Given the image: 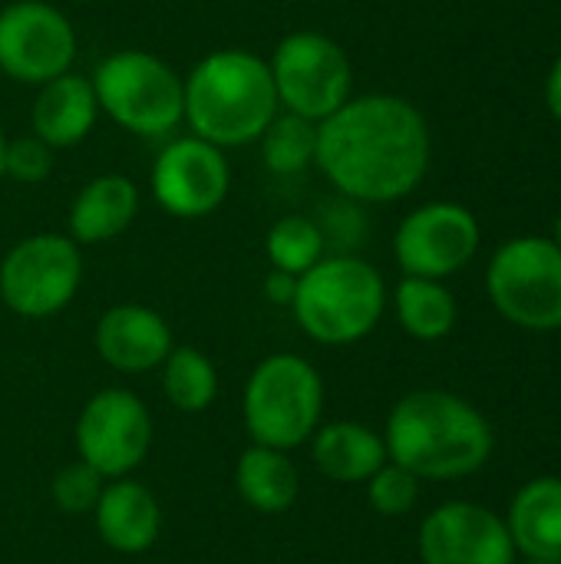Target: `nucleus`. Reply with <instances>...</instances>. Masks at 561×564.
Here are the masks:
<instances>
[{"label":"nucleus","mask_w":561,"mask_h":564,"mask_svg":"<svg viewBox=\"0 0 561 564\" xmlns=\"http://www.w3.org/2000/svg\"><path fill=\"white\" fill-rule=\"evenodd\" d=\"M433 139L423 112L397 93L350 96L317 122L314 165L337 195L360 205L407 198L430 172Z\"/></svg>","instance_id":"f257e3e1"},{"label":"nucleus","mask_w":561,"mask_h":564,"mask_svg":"<svg viewBox=\"0 0 561 564\" xmlns=\"http://www.w3.org/2000/svg\"><path fill=\"white\" fill-rule=\"evenodd\" d=\"M387 459L410 469L420 482H456L476 476L496 453L486 413L450 390H410L384 426Z\"/></svg>","instance_id":"f03ea898"},{"label":"nucleus","mask_w":561,"mask_h":564,"mask_svg":"<svg viewBox=\"0 0 561 564\" xmlns=\"http://www.w3.org/2000/svg\"><path fill=\"white\" fill-rule=\"evenodd\" d=\"M185 79L188 132L218 145L238 149L261 139L281 112L268 56L241 46L205 53Z\"/></svg>","instance_id":"7ed1b4c3"},{"label":"nucleus","mask_w":561,"mask_h":564,"mask_svg":"<svg viewBox=\"0 0 561 564\" xmlns=\"http://www.w3.org/2000/svg\"><path fill=\"white\" fill-rule=\"evenodd\" d=\"M291 311L314 344L350 347L377 330L387 311V281L357 254H324L298 278Z\"/></svg>","instance_id":"20e7f679"},{"label":"nucleus","mask_w":561,"mask_h":564,"mask_svg":"<svg viewBox=\"0 0 561 564\" xmlns=\"http://www.w3.org/2000/svg\"><path fill=\"white\" fill-rule=\"evenodd\" d=\"M99 112L142 139H165L185 119V79L149 50H116L93 69Z\"/></svg>","instance_id":"39448f33"},{"label":"nucleus","mask_w":561,"mask_h":564,"mask_svg":"<svg viewBox=\"0 0 561 564\" xmlns=\"http://www.w3.org/2000/svg\"><path fill=\"white\" fill-rule=\"evenodd\" d=\"M324 413V380L317 367L298 354H271L265 357L241 397L245 430L258 446L271 449H298L304 446Z\"/></svg>","instance_id":"423d86ee"},{"label":"nucleus","mask_w":561,"mask_h":564,"mask_svg":"<svg viewBox=\"0 0 561 564\" xmlns=\"http://www.w3.org/2000/svg\"><path fill=\"white\" fill-rule=\"evenodd\" d=\"M486 294L499 317L519 330H561V245L542 235L499 245L486 268Z\"/></svg>","instance_id":"0eeeda50"},{"label":"nucleus","mask_w":561,"mask_h":564,"mask_svg":"<svg viewBox=\"0 0 561 564\" xmlns=\"http://www.w3.org/2000/svg\"><path fill=\"white\" fill-rule=\"evenodd\" d=\"M278 106L324 122L354 96V66L337 40L317 30H294L268 56Z\"/></svg>","instance_id":"6e6552de"},{"label":"nucleus","mask_w":561,"mask_h":564,"mask_svg":"<svg viewBox=\"0 0 561 564\" xmlns=\"http://www.w3.org/2000/svg\"><path fill=\"white\" fill-rule=\"evenodd\" d=\"M83 284V248L60 231L20 238L0 261V301L26 321L66 311Z\"/></svg>","instance_id":"1a4fd4ad"},{"label":"nucleus","mask_w":561,"mask_h":564,"mask_svg":"<svg viewBox=\"0 0 561 564\" xmlns=\"http://www.w3.org/2000/svg\"><path fill=\"white\" fill-rule=\"evenodd\" d=\"M79 40L73 20L50 0H10L0 7V73L43 86L73 69Z\"/></svg>","instance_id":"9d476101"},{"label":"nucleus","mask_w":561,"mask_h":564,"mask_svg":"<svg viewBox=\"0 0 561 564\" xmlns=\"http://www.w3.org/2000/svg\"><path fill=\"white\" fill-rule=\"evenodd\" d=\"M231 188V165L225 159V149L198 139V135H179L169 139L149 172V192L155 205L182 221L208 218L222 208Z\"/></svg>","instance_id":"9b49d317"},{"label":"nucleus","mask_w":561,"mask_h":564,"mask_svg":"<svg viewBox=\"0 0 561 564\" xmlns=\"http://www.w3.org/2000/svg\"><path fill=\"white\" fill-rule=\"evenodd\" d=\"M479 241V221L466 205L427 202L400 221L393 235V258L410 278L446 281L476 258Z\"/></svg>","instance_id":"f8f14e48"},{"label":"nucleus","mask_w":561,"mask_h":564,"mask_svg":"<svg viewBox=\"0 0 561 564\" xmlns=\"http://www.w3.org/2000/svg\"><path fill=\"white\" fill-rule=\"evenodd\" d=\"M152 446V416L145 403L122 387L89 397L76 420V453L103 479H122L139 469Z\"/></svg>","instance_id":"ddd939ff"},{"label":"nucleus","mask_w":561,"mask_h":564,"mask_svg":"<svg viewBox=\"0 0 561 564\" xmlns=\"http://www.w3.org/2000/svg\"><path fill=\"white\" fill-rule=\"evenodd\" d=\"M417 549L423 564H513L519 558L506 519L466 499L436 506L420 522Z\"/></svg>","instance_id":"4468645a"},{"label":"nucleus","mask_w":561,"mask_h":564,"mask_svg":"<svg viewBox=\"0 0 561 564\" xmlns=\"http://www.w3.org/2000/svg\"><path fill=\"white\" fill-rule=\"evenodd\" d=\"M96 354L106 367L119 373H149L159 370L175 347L169 321L145 304H116L103 311L93 330Z\"/></svg>","instance_id":"2eb2a0df"},{"label":"nucleus","mask_w":561,"mask_h":564,"mask_svg":"<svg viewBox=\"0 0 561 564\" xmlns=\"http://www.w3.org/2000/svg\"><path fill=\"white\" fill-rule=\"evenodd\" d=\"M96 535L106 549L119 555H142L159 542L162 532V506L159 499L136 479H109L93 509Z\"/></svg>","instance_id":"dca6fc26"},{"label":"nucleus","mask_w":561,"mask_h":564,"mask_svg":"<svg viewBox=\"0 0 561 564\" xmlns=\"http://www.w3.org/2000/svg\"><path fill=\"white\" fill-rule=\"evenodd\" d=\"M139 215V185L122 172L93 175L69 205L66 235L79 245H106L122 238Z\"/></svg>","instance_id":"f3484780"},{"label":"nucleus","mask_w":561,"mask_h":564,"mask_svg":"<svg viewBox=\"0 0 561 564\" xmlns=\"http://www.w3.org/2000/svg\"><path fill=\"white\" fill-rule=\"evenodd\" d=\"M99 119V102L89 76L63 73L43 86H36V99L30 106V132L46 145L73 149L79 145Z\"/></svg>","instance_id":"a211bd4d"},{"label":"nucleus","mask_w":561,"mask_h":564,"mask_svg":"<svg viewBox=\"0 0 561 564\" xmlns=\"http://www.w3.org/2000/svg\"><path fill=\"white\" fill-rule=\"evenodd\" d=\"M503 519L519 558L561 562V476H536L519 486Z\"/></svg>","instance_id":"6ab92c4d"},{"label":"nucleus","mask_w":561,"mask_h":564,"mask_svg":"<svg viewBox=\"0 0 561 564\" xmlns=\"http://www.w3.org/2000/svg\"><path fill=\"white\" fill-rule=\"evenodd\" d=\"M308 443L317 473L341 486H360L387 463L384 433L364 423L341 420V423L317 426V433Z\"/></svg>","instance_id":"aec40b11"},{"label":"nucleus","mask_w":561,"mask_h":564,"mask_svg":"<svg viewBox=\"0 0 561 564\" xmlns=\"http://www.w3.org/2000/svg\"><path fill=\"white\" fill-rule=\"evenodd\" d=\"M238 496L261 516H281L298 502L301 476L284 449L251 443L235 466Z\"/></svg>","instance_id":"412c9836"},{"label":"nucleus","mask_w":561,"mask_h":564,"mask_svg":"<svg viewBox=\"0 0 561 564\" xmlns=\"http://www.w3.org/2000/svg\"><path fill=\"white\" fill-rule=\"evenodd\" d=\"M393 311L407 337L420 344H436L453 334L460 321V304L443 281L433 278H410L393 288Z\"/></svg>","instance_id":"4be33fe9"},{"label":"nucleus","mask_w":561,"mask_h":564,"mask_svg":"<svg viewBox=\"0 0 561 564\" xmlns=\"http://www.w3.org/2000/svg\"><path fill=\"white\" fill-rule=\"evenodd\" d=\"M162 390L179 413H205L218 397V370L198 347H172L162 364Z\"/></svg>","instance_id":"5701e85b"},{"label":"nucleus","mask_w":561,"mask_h":564,"mask_svg":"<svg viewBox=\"0 0 561 564\" xmlns=\"http://www.w3.org/2000/svg\"><path fill=\"white\" fill-rule=\"evenodd\" d=\"M261 159L274 175H298L314 165L317 152V122L294 116V112H278L271 126L258 139Z\"/></svg>","instance_id":"b1692460"},{"label":"nucleus","mask_w":561,"mask_h":564,"mask_svg":"<svg viewBox=\"0 0 561 564\" xmlns=\"http://www.w3.org/2000/svg\"><path fill=\"white\" fill-rule=\"evenodd\" d=\"M265 254H268L271 268L288 271L294 278L311 271L327 254V245H324L317 218H311V215H281L268 228Z\"/></svg>","instance_id":"393cba45"},{"label":"nucleus","mask_w":561,"mask_h":564,"mask_svg":"<svg viewBox=\"0 0 561 564\" xmlns=\"http://www.w3.org/2000/svg\"><path fill=\"white\" fill-rule=\"evenodd\" d=\"M367 502L377 516L384 519H400V516H410L417 509V499H420V479L397 466V463H384L367 482Z\"/></svg>","instance_id":"a878e982"},{"label":"nucleus","mask_w":561,"mask_h":564,"mask_svg":"<svg viewBox=\"0 0 561 564\" xmlns=\"http://www.w3.org/2000/svg\"><path fill=\"white\" fill-rule=\"evenodd\" d=\"M53 165H56V149L46 145L40 135L26 132L17 139H7L3 178L20 182V185H43L53 175Z\"/></svg>","instance_id":"bb28decb"},{"label":"nucleus","mask_w":561,"mask_h":564,"mask_svg":"<svg viewBox=\"0 0 561 564\" xmlns=\"http://www.w3.org/2000/svg\"><path fill=\"white\" fill-rule=\"evenodd\" d=\"M317 225H321L327 254H354V248L364 245V235H367L364 205L360 202H350L344 195H337L334 202L324 205Z\"/></svg>","instance_id":"cd10ccee"},{"label":"nucleus","mask_w":561,"mask_h":564,"mask_svg":"<svg viewBox=\"0 0 561 564\" xmlns=\"http://www.w3.org/2000/svg\"><path fill=\"white\" fill-rule=\"evenodd\" d=\"M109 479H103L93 466H86L83 459L60 469L53 476V486H50V496L56 502V509L63 516H83V512H93L99 496H103V486Z\"/></svg>","instance_id":"c85d7f7f"},{"label":"nucleus","mask_w":561,"mask_h":564,"mask_svg":"<svg viewBox=\"0 0 561 564\" xmlns=\"http://www.w3.org/2000/svg\"><path fill=\"white\" fill-rule=\"evenodd\" d=\"M294 288H298V278H294V274H288V271H278V268H271V271H268V278H265V297H268L271 304H284V307H291V301H294Z\"/></svg>","instance_id":"c756f323"},{"label":"nucleus","mask_w":561,"mask_h":564,"mask_svg":"<svg viewBox=\"0 0 561 564\" xmlns=\"http://www.w3.org/2000/svg\"><path fill=\"white\" fill-rule=\"evenodd\" d=\"M546 106H549L552 119L561 122V53L549 69V79H546Z\"/></svg>","instance_id":"7c9ffc66"},{"label":"nucleus","mask_w":561,"mask_h":564,"mask_svg":"<svg viewBox=\"0 0 561 564\" xmlns=\"http://www.w3.org/2000/svg\"><path fill=\"white\" fill-rule=\"evenodd\" d=\"M3 149H7V135L0 129V182H3Z\"/></svg>","instance_id":"2f4dec72"},{"label":"nucleus","mask_w":561,"mask_h":564,"mask_svg":"<svg viewBox=\"0 0 561 564\" xmlns=\"http://www.w3.org/2000/svg\"><path fill=\"white\" fill-rule=\"evenodd\" d=\"M552 241L561 245V212H559V218H555V235H552Z\"/></svg>","instance_id":"473e14b6"},{"label":"nucleus","mask_w":561,"mask_h":564,"mask_svg":"<svg viewBox=\"0 0 561 564\" xmlns=\"http://www.w3.org/2000/svg\"><path fill=\"white\" fill-rule=\"evenodd\" d=\"M513 564H559V562H539V558H516Z\"/></svg>","instance_id":"72a5a7b5"},{"label":"nucleus","mask_w":561,"mask_h":564,"mask_svg":"<svg viewBox=\"0 0 561 564\" xmlns=\"http://www.w3.org/2000/svg\"><path fill=\"white\" fill-rule=\"evenodd\" d=\"M0 7H3V3H0Z\"/></svg>","instance_id":"f704fd0d"},{"label":"nucleus","mask_w":561,"mask_h":564,"mask_svg":"<svg viewBox=\"0 0 561 564\" xmlns=\"http://www.w3.org/2000/svg\"><path fill=\"white\" fill-rule=\"evenodd\" d=\"M559 564H561V562H559Z\"/></svg>","instance_id":"c9c22d12"}]
</instances>
